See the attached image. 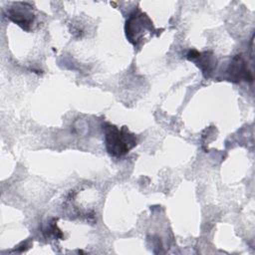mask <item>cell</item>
I'll list each match as a JSON object with an SVG mask.
<instances>
[{"label":"cell","instance_id":"cell-1","mask_svg":"<svg viewBox=\"0 0 255 255\" xmlns=\"http://www.w3.org/2000/svg\"><path fill=\"white\" fill-rule=\"evenodd\" d=\"M105 142L108 152L113 156H123L136 145V137L128 128L107 124L105 126Z\"/></svg>","mask_w":255,"mask_h":255},{"label":"cell","instance_id":"cell-2","mask_svg":"<svg viewBox=\"0 0 255 255\" xmlns=\"http://www.w3.org/2000/svg\"><path fill=\"white\" fill-rule=\"evenodd\" d=\"M153 32V25L148 16L139 10L134 11L126 23V33L128 41L134 45L138 44L144 39L145 34Z\"/></svg>","mask_w":255,"mask_h":255},{"label":"cell","instance_id":"cell-3","mask_svg":"<svg viewBox=\"0 0 255 255\" xmlns=\"http://www.w3.org/2000/svg\"><path fill=\"white\" fill-rule=\"evenodd\" d=\"M227 73L229 75V79L232 82H240V81H249L252 82L253 77L251 72L247 68V64L242 57V55H236L231 63L228 66Z\"/></svg>","mask_w":255,"mask_h":255},{"label":"cell","instance_id":"cell-4","mask_svg":"<svg viewBox=\"0 0 255 255\" xmlns=\"http://www.w3.org/2000/svg\"><path fill=\"white\" fill-rule=\"evenodd\" d=\"M20 6L12 7L9 10L8 17L22 29L29 31L31 29V25L34 22V14L31 11V7L27 6V4L19 3Z\"/></svg>","mask_w":255,"mask_h":255},{"label":"cell","instance_id":"cell-5","mask_svg":"<svg viewBox=\"0 0 255 255\" xmlns=\"http://www.w3.org/2000/svg\"><path fill=\"white\" fill-rule=\"evenodd\" d=\"M209 53H198L197 51H190L187 55V59L191 61H195L196 65L202 70V72L205 74L212 73L213 67H214V61L212 56H208Z\"/></svg>","mask_w":255,"mask_h":255}]
</instances>
